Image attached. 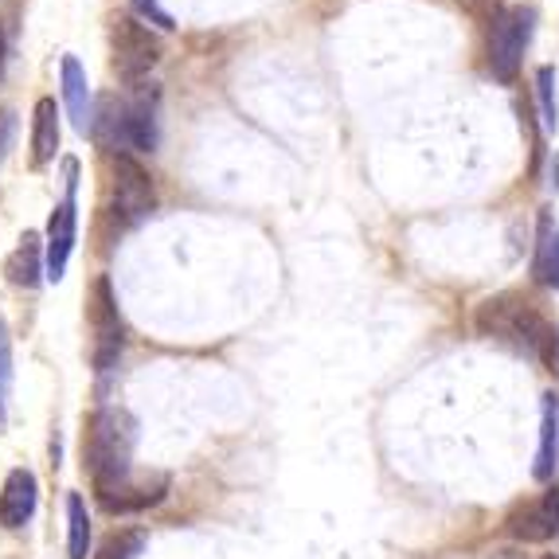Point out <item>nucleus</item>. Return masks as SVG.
Listing matches in <instances>:
<instances>
[{
	"label": "nucleus",
	"mask_w": 559,
	"mask_h": 559,
	"mask_svg": "<svg viewBox=\"0 0 559 559\" xmlns=\"http://www.w3.org/2000/svg\"><path fill=\"white\" fill-rule=\"evenodd\" d=\"M133 447H138V423H133L130 411L103 407V411H94L91 419H86L83 466H86V474H91V481H94L98 504L133 481V477H130Z\"/></svg>",
	"instance_id": "1"
},
{
	"label": "nucleus",
	"mask_w": 559,
	"mask_h": 559,
	"mask_svg": "<svg viewBox=\"0 0 559 559\" xmlns=\"http://www.w3.org/2000/svg\"><path fill=\"white\" fill-rule=\"evenodd\" d=\"M474 325L481 336L509 345L513 353L540 356L551 372L559 368V333L536 313V306L516 294H501V298H485L474 313Z\"/></svg>",
	"instance_id": "2"
},
{
	"label": "nucleus",
	"mask_w": 559,
	"mask_h": 559,
	"mask_svg": "<svg viewBox=\"0 0 559 559\" xmlns=\"http://www.w3.org/2000/svg\"><path fill=\"white\" fill-rule=\"evenodd\" d=\"M528 36H532L528 9H504L493 16V24H489V71H493L497 83H516Z\"/></svg>",
	"instance_id": "3"
},
{
	"label": "nucleus",
	"mask_w": 559,
	"mask_h": 559,
	"mask_svg": "<svg viewBox=\"0 0 559 559\" xmlns=\"http://www.w3.org/2000/svg\"><path fill=\"white\" fill-rule=\"evenodd\" d=\"M86 318H91V360L98 372H110L121 356V345H126V325H121L118 313V298H114L110 278H98L91 286V301H86Z\"/></svg>",
	"instance_id": "4"
},
{
	"label": "nucleus",
	"mask_w": 559,
	"mask_h": 559,
	"mask_svg": "<svg viewBox=\"0 0 559 559\" xmlns=\"http://www.w3.org/2000/svg\"><path fill=\"white\" fill-rule=\"evenodd\" d=\"M110 44H114V71L126 83H141L160 63V39L133 16L114 20Z\"/></svg>",
	"instance_id": "5"
},
{
	"label": "nucleus",
	"mask_w": 559,
	"mask_h": 559,
	"mask_svg": "<svg viewBox=\"0 0 559 559\" xmlns=\"http://www.w3.org/2000/svg\"><path fill=\"white\" fill-rule=\"evenodd\" d=\"M157 197H153V180L150 173L130 157V153H118L114 157V212L126 219V224H138L153 212Z\"/></svg>",
	"instance_id": "6"
},
{
	"label": "nucleus",
	"mask_w": 559,
	"mask_h": 559,
	"mask_svg": "<svg viewBox=\"0 0 559 559\" xmlns=\"http://www.w3.org/2000/svg\"><path fill=\"white\" fill-rule=\"evenodd\" d=\"M559 528V489H548L544 497H532V501H521L504 521V532L516 536V540L528 544H544L551 540Z\"/></svg>",
	"instance_id": "7"
},
{
	"label": "nucleus",
	"mask_w": 559,
	"mask_h": 559,
	"mask_svg": "<svg viewBox=\"0 0 559 559\" xmlns=\"http://www.w3.org/2000/svg\"><path fill=\"white\" fill-rule=\"evenodd\" d=\"M121 121H126V150L153 153L160 138V94L153 86L150 91L141 86L133 98L121 103Z\"/></svg>",
	"instance_id": "8"
},
{
	"label": "nucleus",
	"mask_w": 559,
	"mask_h": 559,
	"mask_svg": "<svg viewBox=\"0 0 559 559\" xmlns=\"http://www.w3.org/2000/svg\"><path fill=\"white\" fill-rule=\"evenodd\" d=\"M71 251H75V192H67V200L47 219V278H63Z\"/></svg>",
	"instance_id": "9"
},
{
	"label": "nucleus",
	"mask_w": 559,
	"mask_h": 559,
	"mask_svg": "<svg viewBox=\"0 0 559 559\" xmlns=\"http://www.w3.org/2000/svg\"><path fill=\"white\" fill-rule=\"evenodd\" d=\"M36 497H39V485L32 469H12L4 477V489H0V528H24L36 513Z\"/></svg>",
	"instance_id": "10"
},
{
	"label": "nucleus",
	"mask_w": 559,
	"mask_h": 559,
	"mask_svg": "<svg viewBox=\"0 0 559 559\" xmlns=\"http://www.w3.org/2000/svg\"><path fill=\"white\" fill-rule=\"evenodd\" d=\"M165 493H168V477L153 474V477H141V481H130L114 497H106L103 509L106 513H141V509L165 501Z\"/></svg>",
	"instance_id": "11"
},
{
	"label": "nucleus",
	"mask_w": 559,
	"mask_h": 559,
	"mask_svg": "<svg viewBox=\"0 0 559 559\" xmlns=\"http://www.w3.org/2000/svg\"><path fill=\"white\" fill-rule=\"evenodd\" d=\"M59 150V106L56 98H39L36 118H32V165L44 168L47 160H56Z\"/></svg>",
	"instance_id": "12"
},
{
	"label": "nucleus",
	"mask_w": 559,
	"mask_h": 559,
	"mask_svg": "<svg viewBox=\"0 0 559 559\" xmlns=\"http://www.w3.org/2000/svg\"><path fill=\"white\" fill-rule=\"evenodd\" d=\"M59 79H63V103H67V110H71V121L86 133V126L94 121V114H91V83H86L83 63H79L75 56H67Z\"/></svg>",
	"instance_id": "13"
},
{
	"label": "nucleus",
	"mask_w": 559,
	"mask_h": 559,
	"mask_svg": "<svg viewBox=\"0 0 559 559\" xmlns=\"http://www.w3.org/2000/svg\"><path fill=\"white\" fill-rule=\"evenodd\" d=\"M4 274H9L12 286H39V274H44V251H39V235L28 231L24 239H20V247L9 254V262H4Z\"/></svg>",
	"instance_id": "14"
},
{
	"label": "nucleus",
	"mask_w": 559,
	"mask_h": 559,
	"mask_svg": "<svg viewBox=\"0 0 559 559\" xmlns=\"http://www.w3.org/2000/svg\"><path fill=\"white\" fill-rule=\"evenodd\" d=\"M532 274L548 289H559V227L551 224V215H540V235H536V259H532Z\"/></svg>",
	"instance_id": "15"
},
{
	"label": "nucleus",
	"mask_w": 559,
	"mask_h": 559,
	"mask_svg": "<svg viewBox=\"0 0 559 559\" xmlns=\"http://www.w3.org/2000/svg\"><path fill=\"white\" fill-rule=\"evenodd\" d=\"M67 556L86 559L91 551V516H86V501L79 493H67Z\"/></svg>",
	"instance_id": "16"
},
{
	"label": "nucleus",
	"mask_w": 559,
	"mask_h": 559,
	"mask_svg": "<svg viewBox=\"0 0 559 559\" xmlns=\"http://www.w3.org/2000/svg\"><path fill=\"white\" fill-rule=\"evenodd\" d=\"M556 427H559V415H556V395H544V427H540V457H536V477L548 481L551 469H556Z\"/></svg>",
	"instance_id": "17"
},
{
	"label": "nucleus",
	"mask_w": 559,
	"mask_h": 559,
	"mask_svg": "<svg viewBox=\"0 0 559 559\" xmlns=\"http://www.w3.org/2000/svg\"><path fill=\"white\" fill-rule=\"evenodd\" d=\"M9 400H12V333L0 318V435L9 427Z\"/></svg>",
	"instance_id": "18"
},
{
	"label": "nucleus",
	"mask_w": 559,
	"mask_h": 559,
	"mask_svg": "<svg viewBox=\"0 0 559 559\" xmlns=\"http://www.w3.org/2000/svg\"><path fill=\"white\" fill-rule=\"evenodd\" d=\"M536 98H540L544 130H556L559 126V103H556V71H551V67H540V71H536Z\"/></svg>",
	"instance_id": "19"
},
{
	"label": "nucleus",
	"mask_w": 559,
	"mask_h": 559,
	"mask_svg": "<svg viewBox=\"0 0 559 559\" xmlns=\"http://www.w3.org/2000/svg\"><path fill=\"white\" fill-rule=\"evenodd\" d=\"M141 548H145V536H141V532H118V536H110V540L98 548L94 559H138Z\"/></svg>",
	"instance_id": "20"
},
{
	"label": "nucleus",
	"mask_w": 559,
	"mask_h": 559,
	"mask_svg": "<svg viewBox=\"0 0 559 559\" xmlns=\"http://www.w3.org/2000/svg\"><path fill=\"white\" fill-rule=\"evenodd\" d=\"M133 9L141 12V16H150L157 28H165V32H173V16H168L165 9H160L157 0H133Z\"/></svg>",
	"instance_id": "21"
},
{
	"label": "nucleus",
	"mask_w": 559,
	"mask_h": 559,
	"mask_svg": "<svg viewBox=\"0 0 559 559\" xmlns=\"http://www.w3.org/2000/svg\"><path fill=\"white\" fill-rule=\"evenodd\" d=\"M12 138H16V114L0 110V165H4V157H9Z\"/></svg>",
	"instance_id": "22"
},
{
	"label": "nucleus",
	"mask_w": 559,
	"mask_h": 559,
	"mask_svg": "<svg viewBox=\"0 0 559 559\" xmlns=\"http://www.w3.org/2000/svg\"><path fill=\"white\" fill-rule=\"evenodd\" d=\"M4 67H9V44H4V32H0V83H4Z\"/></svg>",
	"instance_id": "23"
},
{
	"label": "nucleus",
	"mask_w": 559,
	"mask_h": 559,
	"mask_svg": "<svg viewBox=\"0 0 559 559\" xmlns=\"http://www.w3.org/2000/svg\"><path fill=\"white\" fill-rule=\"evenodd\" d=\"M540 559H556V556H540Z\"/></svg>",
	"instance_id": "24"
}]
</instances>
